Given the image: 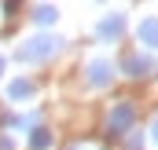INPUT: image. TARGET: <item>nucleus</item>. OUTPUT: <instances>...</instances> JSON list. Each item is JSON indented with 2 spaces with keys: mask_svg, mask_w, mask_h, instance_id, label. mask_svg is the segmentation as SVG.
I'll return each instance as SVG.
<instances>
[]
</instances>
